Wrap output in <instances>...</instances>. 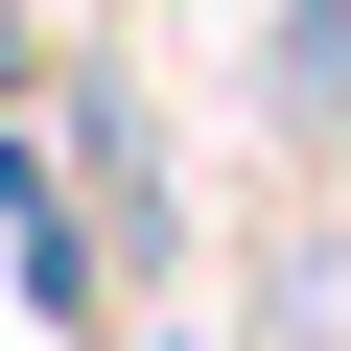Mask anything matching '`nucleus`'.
I'll return each mask as SVG.
<instances>
[{
  "mask_svg": "<svg viewBox=\"0 0 351 351\" xmlns=\"http://www.w3.org/2000/svg\"><path fill=\"white\" fill-rule=\"evenodd\" d=\"M0 258H24V304H47V328H94V281H117V258L71 234V188H47V141H0Z\"/></svg>",
  "mask_w": 351,
  "mask_h": 351,
  "instance_id": "obj_1",
  "label": "nucleus"
},
{
  "mask_svg": "<svg viewBox=\"0 0 351 351\" xmlns=\"http://www.w3.org/2000/svg\"><path fill=\"white\" fill-rule=\"evenodd\" d=\"M281 117H351V0H281Z\"/></svg>",
  "mask_w": 351,
  "mask_h": 351,
  "instance_id": "obj_2",
  "label": "nucleus"
},
{
  "mask_svg": "<svg viewBox=\"0 0 351 351\" xmlns=\"http://www.w3.org/2000/svg\"><path fill=\"white\" fill-rule=\"evenodd\" d=\"M0 94H24V24H0Z\"/></svg>",
  "mask_w": 351,
  "mask_h": 351,
  "instance_id": "obj_3",
  "label": "nucleus"
}]
</instances>
